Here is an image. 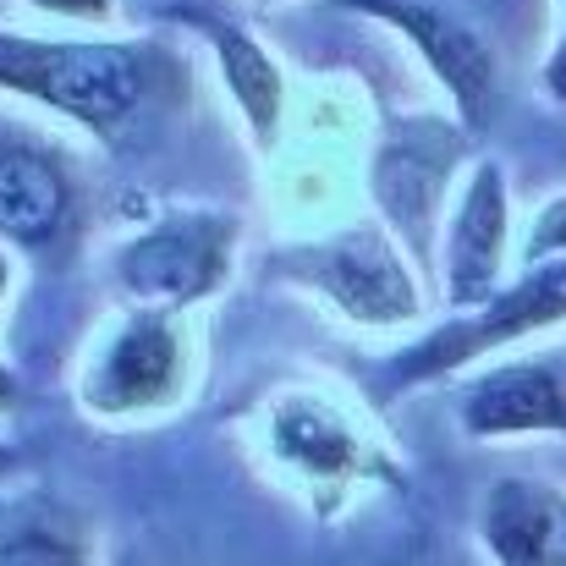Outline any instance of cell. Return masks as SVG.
<instances>
[{
  "label": "cell",
  "instance_id": "cell-4",
  "mask_svg": "<svg viewBox=\"0 0 566 566\" xmlns=\"http://www.w3.org/2000/svg\"><path fill=\"white\" fill-rule=\"evenodd\" d=\"M275 275L325 297L364 331H396L423 319V286L412 253L385 226H347L325 242L275 253Z\"/></svg>",
  "mask_w": 566,
  "mask_h": 566
},
{
  "label": "cell",
  "instance_id": "cell-9",
  "mask_svg": "<svg viewBox=\"0 0 566 566\" xmlns=\"http://www.w3.org/2000/svg\"><path fill=\"white\" fill-rule=\"evenodd\" d=\"M506 242H512V192L501 160H479L462 182V198L446 220L440 248V297L451 314L484 308L506 281Z\"/></svg>",
  "mask_w": 566,
  "mask_h": 566
},
{
  "label": "cell",
  "instance_id": "cell-2",
  "mask_svg": "<svg viewBox=\"0 0 566 566\" xmlns=\"http://www.w3.org/2000/svg\"><path fill=\"white\" fill-rule=\"evenodd\" d=\"M253 446H259L264 468L292 495H303V506L319 523H336L342 512H353L369 495L407 490V468H401L390 434L375 423V412L325 385L275 390L259 407Z\"/></svg>",
  "mask_w": 566,
  "mask_h": 566
},
{
  "label": "cell",
  "instance_id": "cell-12",
  "mask_svg": "<svg viewBox=\"0 0 566 566\" xmlns=\"http://www.w3.org/2000/svg\"><path fill=\"white\" fill-rule=\"evenodd\" d=\"M473 534L490 566H566V490L534 473H506L479 495Z\"/></svg>",
  "mask_w": 566,
  "mask_h": 566
},
{
  "label": "cell",
  "instance_id": "cell-16",
  "mask_svg": "<svg viewBox=\"0 0 566 566\" xmlns=\"http://www.w3.org/2000/svg\"><path fill=\"white\" fill-rule=\"evenodd\" d=\"M50 17H66V22H105L116 11V0H28Z\"/></svg>",
  "mask_w": 566,
  "mask_h": 566
},
{
  "label": "cell",
  "instance_id": "cell-14",
  "mask_svg": "<svg viewBox=\"0 0 566 566\" xmlns=\"http://www.w3.org/2000/svg\"><path fill=\"white\" fill-rule=\"evenodd\" d=\"M0 566H99L94 528L66 501H11L0 512Z\"/></svg>",
  "mask_w": 566,
  "mask_h": 566
},
{
  "label": "cell",
  "instance_id": "cell-19",
  "mask_svg": "<svg viewBox=\"0 0 566 566\" xmlns=\"http://www.w3.org/2000/svg\"><path fill=\"white\" fill-rule=\"evenodd\" d=\"M11 297V259H6V248H0V303Z\"/></svg>",
  "mask_w": 566,
  "mask_h": 566
},
{
  "label": "cell",
  "instance_id": "cell-10",
  "mask_svg": "<svg viewBox=\"0 0 566 566\" xmlns=\"http://www.w3.org/2000/svg\"><path fill=\"white\" fill-rule=\"evenodd\" d=\"M457 429L468 440L566 434V364L562 358H506V364L468 369L457 390Z\"/></svg>",
  "mask_w": 566,
  "mask_h": 566
},
{
  "label": "cell",
  "instance_id": "cell-8",
  "mask_svg": "<svg viewBox=\"0 0 566 566\" xmlns=\"http://www.w3.org/2000/svg\"><path fill=\"white\" fill-rule=\"evenodd\" d=\"M364 17L390 22L418 55L423 66L440 77V88L451 94L457 105V122L462 133H484L495 122V105H501V61H495V44L462 22L457 11L434 6V0H342Z\"/></svg>",
  "mask_w": 566,
  "mask_h": 566
},
{
  "label": "cell",
  "instance_id": "cell-7",
  "mask_svg": "<svg viewBox=\"0 0 566 566\" xmlns=\"http://www.w3.org/2000/svg\"><path fill=\"white\" fill-rule=\"evenodd\" d=\"M462 149H468V133L446 127L440 116H407L379 138L369 192H375V209L385 214V231L412 253V264L434 259V226H440L446 188H451Z\"/></svg>",
  "mask_w": 566,
  "mask_h": 566
},
{
  "label": "cell",
  "instance_id": "cell-13",
  "mask_svg": "<svg viewBox=\"0 0 566 566\" xmlns=\"http://www.w3.org/2000/svg\"><path fill=\"white\" fill-rule=\"evenodd\" d=\"M188 22L209 39V50H214V61L226 72V88H231V99H237V111H242V122L253 133V144L270 149L275 133H281V105H286V77H281L275 55L231 17L188 11Z\"/></svg>",
  "mask_w": 566,
  "mask_h": 566
},
{
  "label": "cell",
  "instance_id": "cell-11",
  "mask_svg": "<svg viewBox=\"0 0 566 566\" xmlns=\"http://www.w3.org/2000/svg\"><path fill=\"white\" fill-rule=\"evenodd\" d=\"M77 237V182L61 149L0 138V242L61 253Z\"/></svg>",
  "mask_w": 566,
  "mask_h": 566
},
{
  "label": "cell",
  "instance_id": "cell-1",
  "mask_svg": "<svg viewBox=\"0 0 566 566\" xmlns=\"http://www.w3.org/2000/svg\"><path fill=\"white\" fill-rule=\"evenodd\" d=\"M0 88L133 149L188 99V55L166 39H33L0 28Z\"/></svg>",
  "mask_w": 566,
  "mask_h": 566
},
{
  "label": "cell",
  "instance_id": "cell-18",
  "mask_svg": "<svg viewBox=\"0 0 566 566\" xmlns=\"http://www.w3.org/2000/svg\"><path fill=\"white\" fill-rule=\"evenodd\" d=\"M17 407H22V379L0 364V418H6V412H17Z\"/></svg>",
  "mask_w": 566,
  "mask_h": 566
},
{
  "label": "cell",
  "instance_id": "cell-20",
  "mask_svg": "<svg viewBox=\"0 0 566 566\" xmlns=\"http://www.w3.org/2000/svg\"><path fill=\"white\" fill-rule=\"evenodd\" d=\"M17 462H22V457H17V451H11V446H0V473H11V468H17Z\"/></svg>",
  "mask_w": 566,
  "mask_h": 566
},
{
  "label": "cell",
  "instance_id": "cell-3",
  "mask_svg": "<svg viewBox=\"0 0 566 566\" xmlns=\"http://www.w3.org/2000/svg\"><path fill=\"white\" fill-rule=\"evenodd\" d=\"M556 325H566V253L523 264V275L506 281L484 308L451 314L434 331H423L412 347L390 353L379 369V390L396 396V390H418V385H434L446 375H468L484 358H495L528 336H545Z\"/></svg>",
  "mask_w": 566,
  "mask_h": 566
},
{
  "label": "cell",
  "instance_id": "cell-5",
  "mask_svg": "<svg viewBox=\"0 0 566 566\" xmlns=\"http://www.w3.org/2000/svg\"><path fill=\"white\" fill-rule=\"evenodd\" d=\"M192 390V336L182 314L127 308L88 353L77 401L99 423H144L182 407Z\"/></svg>",
  "mask_w": 566,
  "mask_h": 566
},
{
  "label": "cell",
  "instance_id": "cell-6",
  "mask_svg": "<svg viewBox=\"0 0 566 566\" xmlns=\"http://www.w3.org/2000/svg\"><path fill=\"white\" fill-rule=\"evenodd\" d=\"M237 237H242V226L226 209L160 214L111 253V281L127 297V308L188 314L192 303L214 297L231 281Z\"/></svg>",
  "mask_w": 566,
  "mask_h": 566
},
{
  "label": "cell",
  "instance_id": "cell-15",
  "mask_svg": "<svg viewBox=\"0 0 566 566\" xmlns=\"http://www.w3.org/2000/svg\"><path fill=\"white\" fill-rule=\"evenodd\" d=\"M551 253H566V192H556L539 214H534V231L523 242V264H539Z\"/></svg>",
  "mask_w": 566,
  "mask_h": 566
},
{
  "label": "cell",
  "instance_id": "cell-17",
  "mask_svg": "<svg viewBox=\"0 0 566 566\" xmlns=\"http://www.w3.org/2000/svg\"><path fill=\"white\" fill-rule=\"evenodd\" d=\"M539 83H545V94H551L556 105H566V0H562V33H556V50H551Z\"/></svg>",
  "mask_w": 566,
  "mask_h": 566
}]
</instances>
